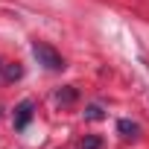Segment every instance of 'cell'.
Returning <instances> with one entry per match:
<instances>
[{"label": "cell", "instance_id": "obj_1", "mask_svg": "<svg viewBox=\"0 0 149 149\" xmlns=\"http://www.w3.org/2000/svg\"><path fill=\"white\" fill-rule=\"evenodd\" d=\"M32 53H35L38 64H44L47 70H61V67H64V58H61L50 44H44V41H35V44H32Z\"/></svg>", "mask_w": 149, "mask_h": 149}, {"label": "cell", "instance_id": "obj_2", "mask_svg": "<svg viewBox=\"0 0 149 149\" xmlns=\"http://www.w3.org/2000/svg\"><path fill=\"white\" fill-rule=\"evenodd\" d=\"M32 108H35V105H32L29 100H24V102L15 108V129H26V123L32 120Z\"/></svg>", "mask_w": 149, "mask_h": 149}, {"label": "cell", "instance_id": "obj_3", "mask_svg": "<svg viewBox=\"0 0 149 149\" xmlns=\"http://www.w3.org/2000/svg\"><path fill=\"white\" fill-rule=\"evenodd\" d=\"M3 76H6L9 82H15V79H21V76H24V67H21L18 61H12V64H6V67H3Z\"/></svg>", "mask_w": 149, "mask_h": 149}, {"label": "cell", "instance_id": "obj_4", "mask_svg": "<svg viewBox=\"0 0 149 149\" xmlns=\"http://www.w3.org/2000/svg\"><path fill=\"white\" fill-rule=\"evenodd\" d=\"M117 129H120L126 137H132V134L137 132V123H132V120H120V123H117Z\"/></svg>", "mask_w": 149, "mask_h": 149}, {"label": "cell", "instance_id": "obj_5", "mask_svg": "<svg viewBox=\"0 0 149 149\" xmlns=\"http://www.w3.org/2000/svg\"><path fill=\"white\" fill-rule=\"evenodd\" d=\"M58 100H61V102H73V100H76V91H73V85H67L64 91H58Z\"/></svg>", "mask_w": 149, "mask_h": 149}, {"label": "cell", "instance_id": "obj_6", "mask_svg": "<svg viewBox=\"0 0 149 149\" xmlns=\"http://www.w3.org/2000/svg\"><path fill=\"white\" fill-rule=\"evenodd\" d=\"M100 146H102V140H100V137H94V134L82 140V149H100Z\"/></svg>", "mask_w": 149, "mask_h": 149}, {"label": "cell", "instance_id": "obj_7", "mask_svg": "<svg viewBox=\"0 0 149 149\" xmlns=\"http://www.w3.org/2000/svg\"><path fill=\"white\" fill-rule=\"evenodd\" d=\"M100 117H102V108L100 105H91L88 108V120H100Z\"/></svg>", "mask_w": 149, "mask_h": 149}, {"label": "cell", "instance_id": "obj_8", "mask_svg": "<svg viewBox=\"0 0 149 149\" xmlns=\"http://www.w3.org/2000/svg\"><path fill=\"white\" fill-rule=\"evenodd\" d=\"M3 67H6V64H3V61H0V73H3Z\"/></svg>", "mask_w": 149, "mask_h": 149}]
</instances>
